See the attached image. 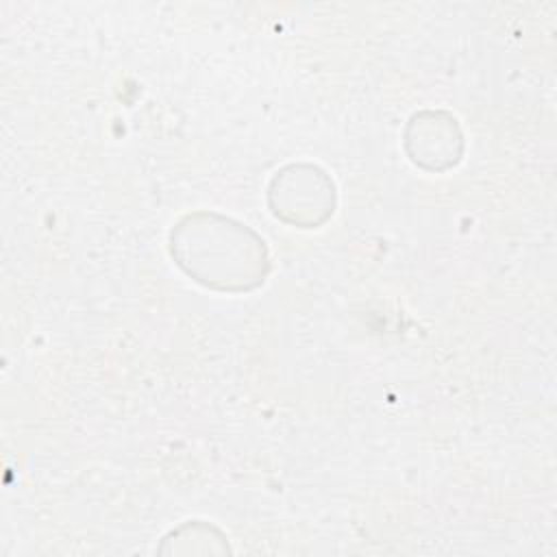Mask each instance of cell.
I'll use <instances>...</instances> for the list:
<instances>
[{
  "label": "cell",
  "mask_w": 557,
  "mask_h": 557,
  "mask_svg": "<svg viewBox=\"0 0 557 557\" xmlns=\"http://www.w3.org/2000/svg\"><path fill=\"white\" fill-rule=\"evenodd\" d=\"M170 252L187 276L218 292L255 289L270 270L265 242L246 224L213 211L181 218L170 231Z\"/></svg>",
  "instance_id": "1"
},
{
  "label": "cell",
  "mask_w": 557,
  "mask_h": 557,
  "mask_svg": "<svg viewBox=\"0 0 557 557\" xmlns=\"http://www.w3.org/2000/svg\"><path fill=\"white\" fill-rule=\"evenodd\" d=\"M268 202L278 220L300 228H318L335 211V185L322 168L292 163L274 174Z\"/></svg>",
  "instance_id": "2"
},
{
  "label": "cell",
  "mask_w": 557,
  "mask_h": 557,
  "mask_svg": "<svg viewBox=\"0 0 557 557\" xmlns=\"http://www.w3.org/2000/svg\"><path fill=\"white\" fill-rule=\"evenodd\" d=\"M405 148L416 165L442 172L461 159L463 135L453 115L444 111H420L407 124Z\"/></svg>",
  "instance_id": "3"
}]
</instances>
